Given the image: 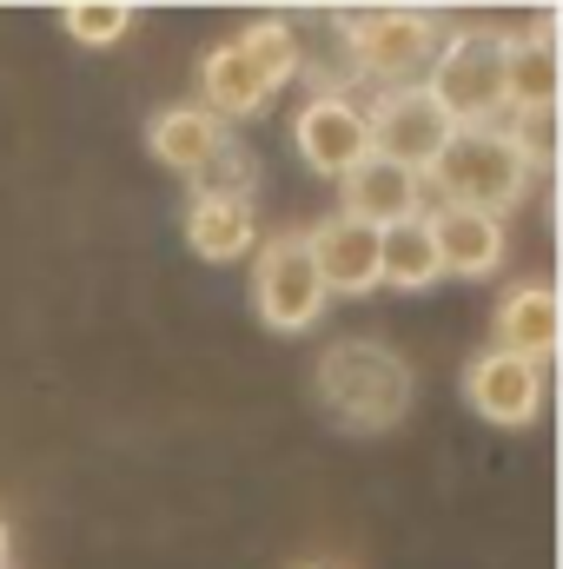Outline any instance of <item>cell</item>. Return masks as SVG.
Wrapping results in <instances>:
<instances>
[{"label": "cell", "mask_w": 563, "mask_h": 569, "mask_svg": "<svg viewBox=\"0 0 563 569\" xmlns=\"http://www.w3.org/2000/svg\"><path fill=\"white\" fill-rule=\"evenodd\" d=\"M457 127L444 120V107L424 93V87H385L378 100H372V113H365V140H372V159H392V166H405V172H431V159L444 152Z\"/></svg>", "instance_id": "4"}, {"label": "cell", "mask_w": 563, "mask_h": 569, "mask_svg": "<svg viewBox=\"0 0 563 569\" xmlns=\"http://www.w3.org/2000/svg\"><path fill=\"white\" fill-rule=\"evenodd\" d=\"M253 192H239V186H206L192 206H186V246L199 252V259H213V266H226V259H239L246 246H253Z\"/></svg>", "instance_id": "13"}, {"label": "cell", "mask_w": 563, "mask_h": 569, "mask_svg": "<svg viewBox=\"0 0 563 569\" xmlns=\"http://www.w3.org/2000/svg\"><path fill=\"white\" fill-rule=\"evenodd\" d=\"M298 73V40L285 20H253L246 33H233L226 47L206 53L199 87H206V113L213 120H253L285 80Z\"/></svg>", "instance_id": "1"}, {"label": "cell", "mask_w": 563, "mask_h": 569, "mask_svg": "<svg viewBox=\"0 0 563 569\" xmlns=\"http://www.w3.org/2000/svg\"><path fill=\"white\" fill-rule=\"evenodd\" d=\"M7 557H13V543H7V523H0V569H7Z\"/></svg>", "instance_id": "18"}, {"label": "cell", "mask_w": 563, "mask_h": 569, "mask_svg": "<svg viewBox=\"0 0 563 569\" xmlns=\"http://www.w3.org/2000/svg\"><path fill=\"white\" fill-rule=\"evenodd\" d=\"M424 219H431L437 272L484 279V272L504 266V219H491V212H464V206H437V212H424Z\"/></svg>", "instance_id": "12"}, {"label": "cell", "mask_w": 563, "mask_h": 569, "mask_svg": "<svg viewBox=\"0 0 563 569\" xmlns=\"http://www.w3.org/2000/svg\"><path fill=\"white\" fill-rule=\"evenodd\" d=\"M60 20L80 47H113L134 27V7L127 0H73V7H60Z\"/></svg>", "instance_id": "17"}, {"label": "cell", "mask_w": 563, "mask_h": 569, "mask_svg": "<svg viewBox=\"0 0 563 569\" xmlns=\"http://www.w3.org/2000/svg\"><path fill=\"white\" fill-rule=\"evenodd\" d=\"M152 159L159 166H172V172H213L219 159H226V120H213L206 107H166L159 120H152Z\"/></svg>", "instance_id": "15"}, {"label": "cell", "mask_w": 563, "mask_h": 569, "mask_svg": "<svg viewBox=\"0 0 563 569\" xmlns=\"http://www.w3.org/2000/svg\"><path fill=\"white\" fill-rule=\"evenodd\" d=\"M444 279L437 272V246H431V219H405L392 232H378V284H398V291H418V284Z\"/></svg>", "instance_id": "16"}, {"label": "cell", "mask_w": 563, "mask_h": 569, "mask_svg": "<svg viewBox=\"0 0 563 569\" xmlns=\"http://www.w3.org/2000/svg\"><path fill=\"white\" fill-rule=\"evenodd\" d=\"M557 93H563V67H557V27L551 13L511 40L504 53V113H524V120H551L557 113Z\"/></svg>", "instance_id": "10"}, {"label": "cell", "mask_w": 563, "mask_h": 569, "mask_svg": "<svg viewBox=\"0 0 563 569\" xmlns=\"http://www.w3.org/2000/svg\"><path fill=\"white\" fill-rule=\"evenodd\" d=\"M305 252H312V272L325 291H372L378 284V232L372 226H352V219H325L305 232Z\"/></svg>", "instance_id": "11"}, {"label": "cell", "mask_w": 563, "mask_h": 569, "mask_svg": "<svg viewBox=\"0 0 563 569\" xmlns=\"http://www.w3.org/2000/svg\"><path fill=\"white\" fill-rule=\"evenodd\" d=\"M431 179H437L444 206L504 219L524 199V186H531V159L511 140V127H457L444 140V152L431 159Z\"/></svg>", "instance_id": "2"}, {"label": "cell", "mask_w": 563, "mask_h": 569, "mask_svg": "<svg viewBox=\"0 0 563 569\" xmlns=\"http://www.w3.org/2000/svg\"><path fill=\"white\" fill-rule=\"evenodd\" d=\"M338 199H345L338 219L372 226V232H392V226H405V219L424 212V179L405 172V166H392V159H358L338 179Z\"/></svg>", "instance_id": "7"}, {"label": "cell", "mask_w": 563, "mask_h": 569, "mask_svg": "<svg viewBox=\"0 0 563 569\" xmlns=\"http://www.w3.org/2000/svg\"><path fill=\"white\" fill-rule=\"evenodd\" d=\"M557 331H563V311H557V291L551 284H517L497 305V351H511V358H524L537 371L557 351Z\"/></svg>", "instance_id": "14"}, {"label": "cell", "mask_w": 563, "mask_h": 569, "mask_svg": "<svg viewBox=\"0 0 563 569\" xmlns=\"http://www.w3.org/2000/svg\"><path fill=\"white\" fill-rule=\"evenodd\" d=\"M298 159L325 179H345L358 159H372L365 140V113L345 100V93H318L305 113H298Z\"/></svg>", "instance_id": "9"}, {"label": "cell", "mask_w": 563, "mask_h": 569, "mask_svg": "<svg viewBox=\"0 0 563 569\" xmlns=\"http://www.w3.org/2000/svg\"><path fill=\"white\" fill-rule=\"evenodd\" d=\"M464 398H471L477 418L517 430V425H531L537 405H544V371L524 365V358H511V351H484V358L464 371Z\"/></svg>", "instance_id": "8"}, {"label": "cell", "mask_w": 563, "mask_h": 569, "mask_svg": "<svg viewBox=\"0 0 563 569\" xmlns=\"http://www.w3.org/2000/svg\"><path fill=\"white\" fill-rule=\"evenodd\" d=\"M345 47H352L358 73H372L385 87H405V73L431 60L437 27H431V13H412V7H372V13L345 20Z\"/></svg>", "instance_id": "5"}, {"label": "cell", "mask_w": 563, "mask_h": 569, "mask_svg": "<svg viewBox=\"0 0 563 569\" xmlns=\"http://www.w3.org/2000/svg\"><path fill=\"white\" fill-rule=\"evenodd\" d=\"M504 53H511V33H497V27H464L437 47L424 93L444 107L451 127H497L504 120Z\"/></svg>", "instance_id": "3"}, {"label": "cell", "mask_w": 563, "mask_h": 569, "mask_svg": "<svg viewBox=\"0 0 563 569\" xmlns=\"http://www.w3.org/2000/svg\"><path fill=\"white\" fill-rule=\"evenodd\" d=\"M253 298H259V318H266L273 331H305V325L325 311V284H318V272H312L305 232H279V239L259 252Z\"/></svg>", "instance_id": "6"}]
</instances>
